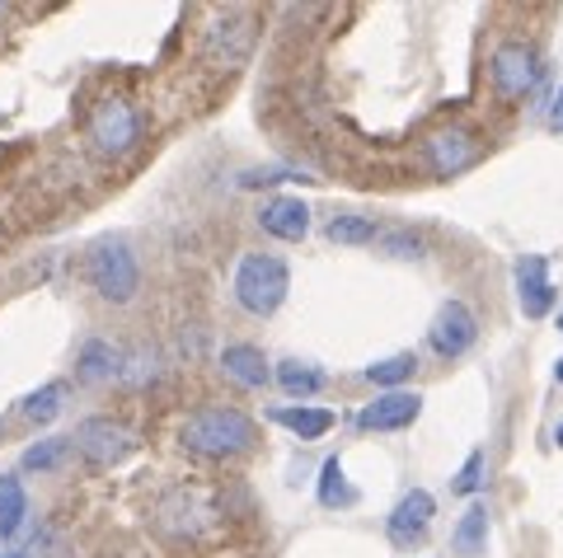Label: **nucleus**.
I'll list each match as a JSON object with an SVG mask.
<instances>
[{
  "label": "nucleus",
  "mask_w": 563,
  "mask_h": 558,
  "mask_svg": "<svg viewBox=\"0 0 563 558\" xmlns=\"http://www.w3.org/2000/svg\"><path fill=\"white\" fill-rule=\"evenodd\" d=\"M484 545H488V512L474 502V507L461 516V526L451 531V549L461 554V558H479Z\"/></svg>",
  "instance_id": "nucleus-19"
},
{
  "label": "nucleus",
  "mask_w": 563,
  "mask_h": 558,
  "mask_svg": "<svg viewBox=\"0 0 563 558\" xmlns=\"http://www.w3.org/2000/svg\"><path fill=\"white\" fill-rule=\"evenodd\" d=\"M258 225L273 239L296 244V239L310 235V207L301 198H268V202H263V212H258Z\"/></svg>",
  "instance_id": "nucleus-14"
},
{
  "label": "nucleus",
  "mask_w": 563,
  "mask_h": 558,
  "mask_svg": "<svg viewBox=\"0 0 563 558\" xmlns=\"http://www.w3.org/2000/svg\"><path fill=\"white\" fill-rule=\"evenodd\" d=\"M66 450H70V437H47L24 450V469H57L66 460Z\"/></svg>",
  "instance_id": "nucleus-24"
},
{
  "label": "nucleus",
  "mask_w": 563,
  "mask_h": 558,
  "mask_svg": "<svg viewBox=\"0 0 563 558\" xmlns=\"http://www.w3.org/2000/svg\"><path fill=\"white\" fill-rule=\"evenodd\" d=\"M5 558H29V554H5Z\"/></svg>",
  "instance_id": "nucleus-31"
},
{
  "label": "nucleus",
  "mask_w": 563,
  "mask_h": 558,
  "mask_svg": "<svg viewBox=\"0 0 563 558\" xmlns=\"http://www.w3.org/2000/svg\"><path fill=\"white\" fill-rule=\"evenodd\" d=\"M277 386L287 390V394L310 399V394L324 390V376L314 371V366H306V361H282V366H277Z\"/></svg>",
  "instance_id": "nucleus-23"
},
{
  "label": "nucleus",
  "mask_w": 563,
  "mask_h": 558,
  "mask_svg": "<svg viewBox=\"0 0 563 558\" xmlns=\"http://www.w3.org/2000/svg\"><path fill=\"white\" fill-rule=\"evenodd\" d=\"M0 558H5V554H0Z\"/></svg>",
  "instance_id": "nucleus-34"
},
{
  "label": "nucleus",
  "mask_w": 563,
  "mask_h": 558,
  "mask_svg": "<svg viewBox=\"0 0 563 558\" xmlns=\"http://www.w3.org/2000/svg\"><path fill=\"white\" fill-rule=\"evenodd\" d=\"M559 380H563V361H559Z\"/></svg>",
  "instance_id": "nucleus-32"
},
{
  "label": "nucleus",
  "mask_w": 563,
  "mask_h": 558,
  "mask_svg": "<svg viewBox=\"0 0 563 558\" xmlns=\"http://www.w3.org/2000/svg\"><path fill=\"white\" fill-rule=\"evenodd\" d=\"M380 244H385V254H395V258H418V249H422V239L413 231H390V235H380Z\"/></svg>",
  "instance_id": "nucleus-26"
},
{
  "label": "nucleus",
  "mask_w": 563,
  "mask_h": 558,
  "mask_svg": "<svg viewBox=\"0 0 563 558\" xmlns=\"http://www.w3.org/2000/svg\"><path fill=\"white\" fill-rule=\"evenodd\" d=\"M418 413H422V394H413V390H385V394H376L372 404L357 413V427L362 432H404V427L418 423Z\"/></svg>",
  "instance_id": "nucleus-11"
},
{
  "label": "nucleus",
  "mask_w": 563,
  "mask_h": 558,
  "mask_svg": "<svg viewBox=\"0 0 563 558\" xmlns=\"http://www.w3.org/2000/svg\"><path fill=\"white\" fill-rule=\"evenodd\" d=\"M24 516H29V493H24V483L14 479V475H0V539L20 535Z\"/></svg>",
  "instance_id": "nucleus-18"
},
{
  "label": "nucleus",
  "mask_w": 563,
  "mask_h": 558,
  "mask_svg": "<svg viewBox=\"0 0 563 558\" xmlns=\"http://www.w3.org/2000/svg\"><path fill=\"white\" fill-rule=\"evenodd\" d=\"M122 366H128L122 347H113L109 338H85L76 353V380L80 386H109V380H122Z\"/></svg>",
  "instance_id": "nucleus-13"
},
{
  "label": "nucleus",
  "mask_w": 563,
  "mask_h": 558,
  "mask_svg": "<svg viewBox=\"0 0 563 558\" xmlns=\"http://www.w3.org/2000/svg\"><path fill=\"white\" fill-rule=\"evenodd\" d=\"M428 169L437 179H455V174H465L474 160H479V142H474V132L465 127H442L428 136Z\"/></svg>",
  "instance_id": "nucleus-10"
},
{
  "label": "nucleus",
  "mask_w": 563,
  "mask_h": 558,
  "mask_svg": "<svg viewBox=\"0 0 563 558\" xmlns=\"http://www.w3.org/2000/svg\"><path fill=\"white\" fill-rule=\"evenodd\" d=\"M254 20L250 10H221L217 20L207 24V38H202V52L211 66H221V71H240L244 62L254 57Z\"/></svg>",
  "instance_id": "nucleus-5"
},
{
  "label": "nucleus",
  "mask_w": 563,
  "mask_h": 558,
  "mask_svg": "<svg viewBox=\"0 0 563 558\" xmlns=\"http://www.w3.org/2000/svg\"><path fill=\"white\" fill-rule=\"evenodd\" d=\"M320 502L324 507H352V502H357V488L347 483V469L339 456L324 460V469H320Z\"/></svg>",
  "instance_id": "nucleus-21"
},
{
  "label": "nucleus",
  "mask_w": 563,
  "mask_h": 558,
  "mask_svg": "<svg viewBox=\"0 0 563 558\" xmlns=\"http://www.w3.org/2000/svg\"><path fill=\"white\" fill-rule=\"evenodd\" d=\"M85 277H90V287L103 295V301L128 305L141 287V264L122 239H103V244H95L90 264H85Z\"/></svg>",
  "instance_id": "nucleus-4"
},
{
  "label": "nucleus",
  "mask_w": 563,
  "mask_h": 558,
  "mask_svg": "<svg viewBox=\"0 0 563 558\" xmlns=\"http://www.w3.org/2000/svg\"><path fill=\"white\" fill-rule=\"evenodd\" d=\"M273 423L287 427L291 437H301V442H320L324 432L333 427V413L329 409H314V404H277L273 409Z\"/></svg>",
  "instance_id": "nucleus-16"
},
{
  "label": "nucleus",
  "mask_w": 563,
  "mask_h": 558,
  "mask_svg": "<svg viewBox=\"0 0 563 558\" xmlns=\"http://www.w3.org/2000/svg\"><path fill=\"white\" fill-rule=\"evenodd\" d=\"M221 371L231 376L235 386H244V390H263V386H268V376H273L268 357H263L254 343H231V347H225V353H221Z\"/></svg>",
  "instance_id": "nucleus-15"
},
{
  "label": "nucleus",
  "mask_w": 563,
  "mask_h": 558,
  "mask_svg": "<svg viewBox=\"0 0 563 558\" xmlns=\"http://www.w3.org/2000/svg\"><path fill=\"white\" fill-rule=\"evenodd\" d=\"M413 371H418V357H413V353H395V357H385V361H372V366H366V380H372V386L385 394V390H399Z\"/></svg>",
  "instance_id": "nucleus-20"
},
{
  "label": "nucleus",
  "mask_w": 563,
  "mask_h": 558,
  "mask_svg": "<svg viewBox=\"0 0 563 558\" xmlns=\"http://www.w3.org/2000/svg\"><path fill=\"white\" fill-rule=\"evenodd\" d=\"M432 516H437V502H432V493H428V488H413V493H404V498L395 502V512L385 516V535H390V545H399V549H413L418 539L428 535Z\"/></svg>",
  "instance_id": "nucleus-9"
},
{
  "label": "nucleus",
  "mask_w": 563,
  "mask_h": 558,
  "mask_svg": "<svg viewBox=\"0 0 563 558\" xmlns=\"http://www.w3.org/2000/svg\"><path fill=\"white\" fill-rule=\"evenodd\" d=\"M488 76H493V90L503 99H531L544 80L540 52L526 47V43H498L493 47V62H488Z\"/></svg>",
  "instance_id": "nucleus-6"
},
{
  "label": "nucleus",
  "mask_w": 563,
  "mask_h": 558,
  "mask_svg": "<svg viewBox=\"0 0 563 558\" xmlns=\"http://www.w3.org/2000/svg\"><path fill=\"white\" fill-rule=\"evenodd\" d=\"M5 14H10V10H5V5H0V24H5Z\"/></svg>",
  "instance_id": "nucleus-28"
},
{
  "label": "nucleus",
  "mask_w": 563,
  "mask_h": 558,
  "mask_svg": "<svg viewBox=\"0 0 563 558\" xmlns=\"http://www.w3.org/2000/svg\"><path fill=\"white\" fill-rule=\"evenodd\" d=\"M474 338H479V320H474V310L465 301H446L442 310H437L432 328H428V343H432V353L442 361L465 357L474 347Z\"/></svg>",
  "instance_id": "nucleus-8"
},
{
  "label": "nucleus",
  "mask_w": 563,
  "mask_h": 558,
  "mask_svg": "<svg viewBox=\"0 0 563 558\" xmlns=\"http://www.w3.org/2000/svg\"><path fill=\"white\" fill-rule=\"evenodd\" d=\"M559 446H563V423H559Z\"/></svg>",
  "instance_id": "nucleus-30"
},
{
  "label": "nucleus",
  "mask_w": 563,
  "mask_h": 558,
  "mask_svg": "<svg viewBox=\"0 0 563 558\" xmlns=\"http://www.w3.org/2000/svg\"><path fill=\"white\" fill-rule=\"evenodd\" d=\"M329 239H333V244H376V239H380V225H376V216L343 212V216L329 221Z\"/></svg>",
  "instance_id": "nucleus-22"
},
{
  "label": "nucleus",
  "mask_w": 563,
  "mask_h": 558,
  "mask_svg": "<svg viewBox=\"0 0 563 558\" xmlns=\"http://www.w3.org/2000/svg\"><path fill=\"white\" fill-rule=\"evenodd\" d=\"M85 136H90L95 155H103V160H122V155H132L141 146V113H136V103L122 99V94L99 99L90 109V122H85Z\"/></svg>",
  "instance_id": "nucleus-3"
},
{
  "label": "nucleus",
  "mask_w": 563,
  "mask_h": 558,
  "mask_svg": "<svg viewBox=\"0 0 563 558\" xmlns=\"http://www.w3.org/2000/svg\"><path fill=\"white\" fill-rule=\"evenodd\" d=\"M62 413H66V386H62V380H52V386L24 394V404H20V417H24V423H33V427L57 423Z\"/></svg>",
  "instance_id": "nucleus-17"
},
{
  "label": "nucleus",
  "mask_w": 563,
  "mask_h": 558,
  "mask_svg": "<svg viewBox=\"0 0 563 558\" xmlns=\"http://www.w3.org/2000/svg\"><path fill=\"white\" fill-rule=\"evenodd\" d=\"M517 301H521V315L526 320H540L550 315L554 305V282H550V264L540 254H526L517 264Z\"/></svg>",
  "instance_id": "nucleus-12"
},
{
  "label": "nucleus",
  "mask_w": 563,
  "mask_h": 558,
  "mask_svg": "<svg viewBox=\"0 0 563 558\" xmlns=\"http://www.w3.org/2000/svg\"><path fill=\"white\" fill-rule=\"evenodd\" d=\"M550 122H554V132H563V90H559L554 103H550Z\"/></svg>",
  "instance_id": "nucleus-27"
},
{
  "label": "nucleus",
  "mask_w": 563,
  "mask_h": 558,
  "mask_svg": "<svg viewBox=\"0 0 563 558\" xmlns=\"http://www.w3.org/2000/svg\"><path fill=\"white\" fill-rule=\"evenodd\" d=\"M291 291V268L282 264L277 254H244L235 268V301L250 310V315H277L282 301Z\"/></svg>",
  "instance_id": "nucleus-2"
},
{
  "label": "nucleus",
  "mask_w": 563,
  "mask_h": 558,
  "mask_svg": "<svg viewBox=\"0 0 563 558\" xmlns=\"http://www.w3.org/2000/svg\"><path fill=\"white\" fill-rule=\"evenodd\" d=\"M179 442L184 450H192L202 460H235L258 446V427L235 404H207L198 413H188V423L179 427Z\"/></svg>",
  "instance_id": "nucleus-1"
},
{
  "label": "nucleus",
  "mask_w": 563,
  "mask_h": 558,
  "mask_svg": "<svg viewBox=\"0 0 563 558\" xmlns=\"http://www.w3.org/2000/svg\"><path fill=\"white\" fill-rule=\"evenodd\" d=\"M559 328H563V315H559Z\"/></svg>",
  "instance_id": "nucleus-33"
},
{
  "label": "nucleus",
  "mask_w": 563,
  "mask_h": 558,
  "mask_svg": "<svg viewBox=\"0 0 563 558\" xmlns=\"http://www.w3.org/2000/svg\"><path fill=\"white\" fill-rule=\"evenodd\" d=\"M70 446H76L95 469H113L136 450V437H132V427L118 423V417H85L76 427V437H70Z\"/></svg>",
  "instance_id": "nucleus-7"
},
{
  "label": "nucleus",
  "mask_w": 563,
  "mask_h": 558,
  "mask_svg": "<svg viewBox=\"0 0 563 558\" xmlns=\"http://www.w3.org/2000/svg\"><path fill=\"white\" fill-rule=\"evenodd\" d=\"M484 465H488V456H484V450H474V456L461 465V475L451 479V488H455V493H461V498L479 493V483H484Z\"/></svg>",
  "instance_id": "nucleus-25"
},
{
  "label": "nucleus",
  "mask_w": 563,
  "mask_h": 558,
  "mask_svg": "<svg viewBox=\"0 0 563 558\" xmlns=\"http://www.w3.org/2000/svg\"><path fill=\"white\" fill-rule=\"evenodd\" d=\"M0 437H5V417H0Z\"/></svg>",
  "instance_id": "nucleus-29"
}]
</instances>
